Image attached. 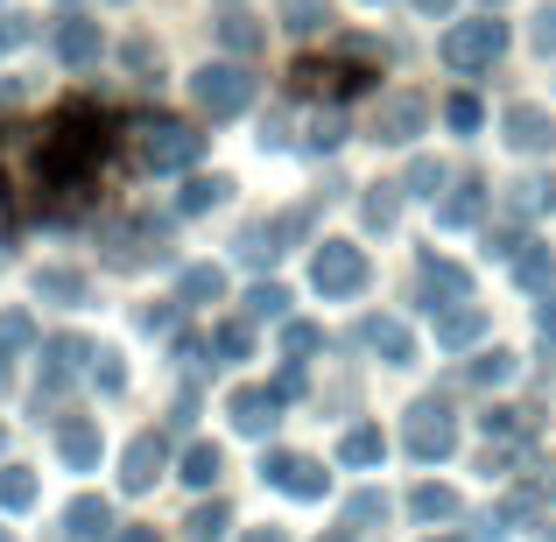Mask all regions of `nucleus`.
I'll list each match as a JSON object with an SVG mask.
<instances>
[{
	"mask_svg": "<svg viewBox=\"0 0 556 542\" xmlns=\"http://www.w3.org/2000/svg\"><path fill=\"white\" fill-rule=\"evenodd\" d=\"M303 226H311V212H282V218H268V240L289 254V240H303Z\"/></svg>",
	"mask_w": 556,
	"mask_h": 542,
	"instance_id": "obj_45",
	"label": "nucleus"
},
{
	"mask_svg": "<svg viewBox=\"0 0 556 542\" xmlns=\"http://www.w3.org/2000/svg\"><path fill=\"white\" fill-rule=\"evenodd\" d=\"M190 99L212 121H240L254 106V78H247V64H204V71H190Z\"/></svg>",
	"mask_w": 556,
	"mask_h": 542,
	"instance_id": "obj_3",
	"label": "nucleus"
},
{
	"mask_svg": "<svg viewBox=\"0 0 556 542\" xmlns=\"http://www.w3.org/2000/svg\"><path fill=\"white\" fill-rule=\"evenodd\" d=\"M56 458H64L71 472H92V465H99V430L85 416H71L64 430H56Z\"/></svg>",
	"mask_w": 556,
	"mask_h": 542,
	"instance_id": "obj_17",
	"label": "nucleus"
},
{
	"mask_svg": "<svg viewBox=\"0 0 556 542\" xmlns=\"http://www.w3.org/2000/svg\"><path fill=\"white\" fill-rule=\"evenodd\" d=\"M543 542H556V521H549V529H543Z\"/></svg>",
	"mask_w": 556,
	"mask_h": 542,
	"instance_id": "obj_54",
	"label": "nucleus"
},
{
	"mask_svg": "<svg viewBox=\"0 0 556 542\" xmlns=\"http://www.w3.org/2000/svg\"><path fill=\"white\" fill-rule=\"evenodd\" d=\"M163 254H169L163 218H121V226H106V261L113 268H155Z\"/></svg>",
	"mask_w": 556,
	"mask_h": 542,
	"instance_id": "obj_5",
	"label": "nucleus"
},
{
	"mask_svg": "<svg viewBox=\"0 0 556 542\" xmlns=\"http://www.w3.org/2000/svg\"><path fill=\"white\" fill-rule=\"evenodd\" d=\"M163 465H169V444L155 430H141L135 444H127V458H121V487L127 493H149L155 479H163Z\"/></svg>",
	"mask_w": 556,
	"mask_h": 542,
	"instance_id": "obj_11",
	"label": "nucleus"
},
{
	"mask_svg": "<svg viewBox=\"0 0 556 542\" xmlns=\"http://www.w3.org/2000/svg\"><path fill=\"white\" fill-rule=\"evenodd\" d=\"M486 8H493V14H501V8H507V0H486Z\"/></svg>",
	"mask_w": 556,
	"mask_h": 542,
	"instance_id": "obj_55",
	"label": "nucleus"
},
{
	"mask_svg": "<svg viewBox=\"0 0 556 542\" xmlns=\"http://www.w3.org/2000/svg\"><path fill=\"white\" fill-rule=\"evenodd\" d=\"M549 493H556V479H549Z\"/></svg>",
	"mask_w": 556,
	"mask_h": 542,
	"instance_id": "obj_59",
	"label": "nucleus"
},
{
	"mask_svg": "<svg viewBox=\"0 0 556 542\" xmlns=\"http://www.w3.org/2000/svg\"><path fill=\"white\" fill-rule=\"evenodd\" d=\"M394 218H402V184H380L374 198H367V226H380V232H388Z\"/></svg>",
	"mask_w": 556,
	"mask_h": 542,
	"instance_id": "obj_39",
	"label": "nucleus"
},
{
	"mask_svg": "<svg viewBox=\"0 0 556 542\" xmlns=\"http://www.w3.org/2000/svg\"><path fill=\"white\" fill-rule=\"evenodd\" d=\"M535 331H543V345H556V297L543 289V303H535Z\"/></svg>",
	"mask_w": 556,
	"mask_h": 542,
	"instance_id": "obj_47",
	"label": "nucleus"
},
{
	"mask_svg": "<svg viewBox=\"0 0 556 542\" xmlns=\"http://www.w3.org/2000/svg\"><path fill=\"white\" fill-rule=\"evenodd\" d=\"M261 479L282 487L289 501H325V487H331V472L317 458H303V451H268V458H261Z\"/></svg>",
	"mask_w": 556,
	"mask_h": 542,
	"instance_id": "obj_7",
	"label": "nucleus"
},
{
	"mask_svg": "<svg viewBox=\"0 0 556 542\" xmlns=\"http://www.w3.org/2000/svg\"><path fill=\"white\" fill-rule=\"evenodd\" d=\"M226 416H232L240 437H268L275 423H282V394H275V388H232Z\"/></svg>",
	"mask_w": 556,
	"mask_h": 542,
	"instance_id": "obj_9",
	"label": "nucleus"
},
{
	"mask_svg": "<svg viewBox=\"0 0 556 542\" xmlns=\"http://www.w3.org/2000/svg\"><path fill=\"white\" fill-rule=\"evenodd\" d=\"M331 14H325V0H282V28L289 36H317Z\"/></svg>",
	"mask_w": 556,
	"mask_h": 542,
	"instance_id": "obj_34",
	"label": "nucleus"
},
{
	"mask_svg": "<svg viewBox=\"0 0 556 542\" xmlns=\"http://www.w3.org/2000/svg\"><path fill=\"white\" fill-rule=\"evenodd\" d=\"M408 515H416V521H458V493L437 487V479H422V487L408 493Z\"/></svg>",
	"mask_w": 556,
	"mask_h": 542,
	"instance_id": "obj_22",
	"label": "nucleus"
},
{
	"mask_svg": "<svg viewBox=\"0 0 556 542\" xmlns=\"http://www.w3.org/2000/svg\"><path fill=\"white\" fill-rule=\"evenodd\" d=\"M408 8H416V14H437V22H444V14L458 8V0H408Z\"/></svg>",
	"mask_w": 556,
	"mask_h": 542,
	"instance_id": "obj_48",
	"label": "nucleus"
},
{
	"mask_svg": "<svg viewBox=\"0 0 556 542\" xmlns=\"http://www.w3.org/2000/svg\"><path fill=\"white\" fill-rule=\"evenodd\" d=\"M479 218H486V190L479 184H458L444 204H437V226L444 232H465V226H479Z\"/></svg>",
	"mask_w": 556,
	"mask_h": 542,
	"instance_id": "obj_19",
	"label": "nucleus"
},
{
	"mask_svg": "<svg viewBox=\"0 0 556 542\" xmlns=\"http://www.w3.org/2000/svg\"><path fill=\"white\" fill-rule=\"evenodd\" d=\"M479 430H486V444L501 437V444H515V437H529V408H486L479 416Z\"/></svg>",
	"mask_w": 556,
	"mask_h": 542,
	"instance_id": "obj_33",
	"label": "nucleus"
},
{
	"mask_svg": "<svg viewBox=\"0 0 556 542\" xmlns=\"http://www.w3.org/2000/svg\"><path fill=\"white\" fill-rule=\"evenodd\" d=\"M374 521H388V493H380V487H367V493L345 501V529H374Z\"/></svg>",
	"mask_w": 556,
	"mask_h": 542,
	"instance_id": "obj_35",
	"label": "nucleus"
},
{
	"mask_svg": "<svg viewBox=\"0 0 556 542\" xmlns=\"http://www.w3.org/2000/svg\"><path fill=\"white\" fill-rule=\"evenodd\" d=\"M212 353H218V360H247V353H254V331H247V317H232V325L212 331Z\"/></svg>",
	"mask_w": 556,
	"mask_h": 542,
	"instance_id": "obj_37",
	"label": "nucleus"
},
{
	"mask_svg": "<svg viewBox=\"0 0 556 542\" xmlns=\"http://www.w3.org/2000/svg\"><path fill=\"white\" fill-rule=\"evenodd\" d=\"M458 451V416L444 402H416L408 408V458L416 465H444Z\"/></svg>",
	"mask_w": 556,
	"mask_h": 542,
	"instance_id": "obj_6",
	"label": "nucleus"
},
{
	"mask_svg": "<svg viewBox=\"0 0 556 542\" xmlns=\"http://www.w3.org/2000/svg\"><path fill=\"white\" fill-rule=\"evenodd\" d=\"M0 507H14V515L36 507V472L28 465H0Z\"/></svg>",
	"mask_w": 556,
	"mask_h": 542,
	"instance_id": "obj_30",
	"label": "nucleus"
},
{
	"mask_svg": "<svg viewBox=\"0 0 556 542\" xmlns=\"http://www.w3.org/2000/svg\"><path fill=\"white\" fill-rule=\"evenodd\" d=\"M218 472H226V451L218 444H190L184 451V487H218Z\"/></svg>",
	"mask_w": 556,
	"mask_h": 542,
	"instance_id": "obj_25",
	"label": "nucleus"
},
{
	"mask_svg": "<svg viewBox=\"0 0 556 542\" xmlns=\"http://www.w3.org/2000/svg\"><path fill=\"white\" fill-rule=\"evenodd\" d=\"M92 380H99V394H121V388H127L121 353H92Z\"/></svg>",
	"mask_w": 556,
	"mask_h": 542,
	"instance_id": "obj_43",
	"label": "nucleus"
},
{
	"mask_svg": "<svg viewBox=\"0 0 556 542\" xmlns=\"http://www.w3.org/2000/svg\"><path fill=\"white\" fill-rule=\"evenodd\" d=\"M14 42H22V22H0V56H8Z\"/></svg>",
	"mask_w": 556,
	"mask_h": 542,
	"instance_id": "obj_49",
	"label": "nucleus"
},
{
	"mask_svg": "<svg viewBox=\"0 0 556 542\" xmlns=\"http://www.w3.org/2000/svg\"><path fill=\"white\" fill-rule=\"evenodd\" d=\"M515 353H507V345H493V353H479L472 366H465V380H479V388H501V380H515Z\"/></svg>",
	"mask_w": 556,
	"mask_h": 542,
	"instance_id": "obj_29",
	"label": "nucleus"
},
{
	"mask_svg": "<svg viewBox=\"0 0 556 542\" xmlns=\"http://www.w3.org/2000/svg\"><path fill=\"white\" fill-rule=\"evenodd\" d=\"M317 542H353V529H331V535H317Z\"/></svg>",
	"mask_w": 556,
	"mask_h": 542,
	"instance_id": "obj_52",
	"label": "nucleus"
},
{
	"mask_svg": "<svg viewBox=\"0 0 556 542\" xmlns=\"http://www.w3.org/2000/svg\"><path fill=\"white\" fill-rule=\"evenodd\" d=\"M0 542H14V535H8V529H0Z\"/></svg>",
	"mask_w": 556,
	"mask_h": 542,
	"instance_id": "obj_57",
	"label": "nucleus"
},
{
	"mask_svg": "<svg viewBox=\"0 0 556 542\" xmlns=\"http://www.w3.org/2000/svg\"><path fill=\"white\" fill-rule=\"evenodd\" d=\"M359 339H367L388 366H408V360H416V339H408L402 317H367V325H359Z\"/></svg>",
	"mask_w": 556,
	"mask_h": 542,
	"instance_id": "obj_15",
	"label": "nucleus"
},
{
	"mask_svg": "<svg viewBox=\"0 0 556 542\" xmlns=\"http://www.w3.org/2000/svg\"><path fill=\"white\" fill-rule=\"evenodd\" d=\"M121 542H155V535H149V529H127V535H121Z\"/></svg>",
	"mask_w": 556,
	"mask_h": 542,
	"instance_id": "obj_53",
	"label": "nucleus"
},
{
	"mask_svg": "<svg viewBox=\"0 0 556 542\" xmlns=\"http://www.w3.org/2000/svg\"><path fill=\"white\" fill-rule=\"evenodd\" d=\"M226 529H232V507H226V501L190 507V521H184V535H190V542H226Z\"/></svg>",
	"mask_w": 556,
	"mask_h": 542,
	"instance_id": "obj_24",
	"label": "nucleus"
},
{
	"mask_svg": "<svg viewBox=\"0 0 556 542\" xmlns=\"http://www.w3.org/2000/svg\"><path fill=\"white\" fill-rule=\"evenodd\" d=\"M444 127L451 135H479V127H486V106H479L472 92H451L444 99Z\"/></svg>",
	"mask_w": 556,
	"mask_h": 542,
	"instance_id": "obj_31",
	"label": "nucleus"
},
{
	"mask_svg": "<svg viewBox=\"0 0 556 542\" xmlns=\"http://www.w3.org/2000/svg\"><path fill=\"white\" fill-rule=\"evenodd\" d=\"M240 542H289V535H282V529H247Z\"/></svg>",
	"mask_w": 556,
	"mask_h": 542,
	"instance_id": "obj_50",
	"label": "nucleus"
},
{
	"mask_svg": "<svg viewBox=\"0 0 556 542\" xmlns=\"http://www.w3.org/2000/svg\"><path fill=\"white\" fill-rule=\"evenodd\" d=\"M0 444H8V423H0Z\"/></svg>",
	"mask_w": 556,
	"mask_h": 542,
	"instance_id": "obj_56",
	"label": "nucleus"
},
{
	"mask_svg": "<svg viewBox=\"0 0 556 542\" xmlns=\"http://www.w3.org/2000/svg\"><path fill=\"white\" fill-rule=\"evenodd\" d=\"M408 198H437V190H444V163H430V155H422V163H408Z\"/></svg>",
	"mask_w": 556,
	"mask_h": 542,
	"instance_id": "obj_40",
	"label": "nucleus"
},
{
	"mask_svg": "<svg viewBox=\"0 0 556 542\" xmlns=\"http://www.w3.org/2000/svg\"><path fill=\"white\" fill-rule=\"evenodd\" d=\"M218 297H226V268H212V261L177 275V303H218Z\"/></svg>",
	"mask_w": 556,
	"mask_h": 542,
	"instance_id": "obj_21",
	"label": "nucleus"
},
{
	"mask_svg": "<svg viewBox=\"0 0 556 542\" xmlns=\"http://www.w3.org/2000/svg\"><path fill=\"white\" fill-rule=\"evenodd\" d=\"M501 50H507V28L493 22V14L451 22V28H444V42H437V56H444L451 71H486V64H501Z\"/></svg>",
	"mask_w": 556,
	"mask_h": 542,
	"instance_id": "obj_2",
	"label": "nucleus"
},
{
	"mask_svg": "<svg viewBox=\"0 0 556 542\" xmlns=\"http://www.w3.org/2000/svg\"><path fill=\"white\" fill-rule=\"evenodd\" d=\"M501 127H507V149H521V155H543L549 141H556V121H549L543 106H529V99H521V106H507Z\"/></svg>",
	"mask_w": 556,
	"mask_h": 542,
	"instance_id": "obj_12",
	"label": "nucleus"
},
{
	"mask_svg": "<svg viewBox=\"0 0 556 542\" xmlns=\"http://www.w3.org/2000/svg\"><path fill=\"white\" fill-rule=\"evenodd\" d=\"M507 204H515V212L529 218V212H543V204H556V184H543V177H529V184H515V198H507Z\"/></svg>",
	"mask_w": 556,
	"mask_h": 542,
	"instance_id": "obj_41",
	"label": "nucleus"
},
{
	"mask_svg": "<svg viewBox=\"0 0 556 542\" xmlns=\"http://www.w3.org/2000/svg\"><path fill=\"white\" fill-rule=\"evenodd\" d=\"M28 345H36V325H28V311H8V317H0V380H8L14 353H28Z\"/></svg>",
	"mask_w": 556,
	"mask_h": 542,
	"instance_id": "obj_26",
	"label": "nucleus"
},
{
	"mask_svg": "<svg viewBox=\"0 0 556 542\" xmlns=\"http://www.w3.org/2000/svg\"><path fill=\"white\" fill-rule=\"evenodd\" d=\"M430 127V99L422 92H388L374 113V141H388V149H408V141Z\"/></svg>",
	"mask_w": 556,
	"mask_h": 542,
	"instance_id": "obj_8",
	"label": "nucleus"
},
{
	"mask_svg": "<svg viewBox=\"0 0 556 542\" xmlns=\"http://www.w3.org/2000/svg\"><path fill=\"white\" fill-rule=\"evenodd\" d=\"M218 36H226L232 56H254V50H261V28L247 22V14H226V22H218Z\"/></svg>",
	"mask_w": 556,
	"mask_h": 542,
	"instance_id": "obj_38",
	"label": "nucleus"
},
{
	"mask_svg": "<svg viewBox=\"0 0 556 542\" xmlns=\"http://www.w3.org/2000/svg\"><path fill=\"white\" fill-rule=\"evenodd\" d=\"M317 345H325V331H317V325H303V317H282V353H289V360H296V366H303V360H311V353H317Z\"/></svg>",
	"mask_w": 556,
	"mask_h": 542,
	"instance_id": "obj_36",
	"label": "nucleus"
},
{
	"mask_svg": "<svg viewBox=\"0 0 556 542\" xmlns=\"http://www.w3.org/2000/svg\"><path fill=\"white\" fill-rule=\"evenodd\" d=\"M311 282H317V297H331V303L359 297V289H367V254H359L353 240H325L317 261H311Z\"/></svg>",
	"mask_w": 556,
	"mask_h": 542,
	"instance_id": "obj_4",
	"label": "nucleus"
},
{
	"mask_svg": "<svg viewBox=\"0 0 556 542\" xmlns=\"http://www.w3.org/2000/svg\"><path fill=\"white\" fill-rule=\"evenodd\" d=\"M14 99H22V85H8V78H0V113H8Z\"/></svg>",
	"mask_w": 556,
	"mask_h": 542,
	"instance_id": "obj_51",
	"label": "nucleus"
},
{
	"mask_svg": "<svg viewBox=\"0 0 556 542\" xmlns=\"http://www.w3.org/2000/svg\"><path fill=\"white\" fill-rule=\"evenodd\" d=\"M64 529L78 542H106L113 535V501H99V493H78V501L64 507Z\"/></svg>",
	"mask_w": 556,
	"mask_h": 542,
	"instance_id": "obj_16",
	"label": "nucleus"
},
{
	"mask_svg": "<svg viewBox=\"0 0 556 542\" xmlns=\"http://www.w3.org/2000/svg\"><path fill=\"white\" fill-rule=\"evenodd\" d=\"M339 458H345V465H353V472H374V465H380V458H388V437H380V430H374V423H353V430H345V437H339Z\"/></svg>",
	"mask_w": 556,
	"mask_h": 542,
	"instance_id": "obj_20",
	"label": "nucleus"
},
{
	"mask_svg": "<svg viewBox=\"0 0 556 542\" xmlns=\"http://www.w3.org/2000/svg\"><path fill=\"white\" fill-rule=\"evenodd\" d=\"M92 353H99V345H92V339H78V331H64V339H50V345H42V388L56 394V388H64V380L78 374V366L92 360Z\"/></svg>",
	"mask_w": 556,
	"mask_h": 542,
	"instance_id": "obj_13",
	"label": "nucleus"
},
{
	"mask_svg": "<svg viewBox=\"0 0 556 542\" xmlns=\"http://www.w3.org/2000/svg\"><path fill=\"white\" fill-rule=\"evenodd\" d=\"M529 42H535V50H556V8H543V14H535V28H529Z\"/></svg>",
	"mask_w": 556,
	"mask_h": 542,
	"instance_id": "obj_46",
	"label": "nucleus"
},
{
	"mask_svg": "<svg viewBox=\"0 0 556 542\" xmlns=\"http://www.w3.org/2000/svg\"><path fill=\"white\" fill-rule=\"evenodd\" d=\"M261 317H289V289L282 282H254L247 289V325H261Z\"/></svg>",
	"mask_w": 556,
	"mask_h": 542,
	"instance_id": "obj_32",
	"label": "nucleus"
},
{
	"mask_svg": "<svg viewBox=\"0 0 556 542\" xmlns=\"http://www.w3.org/2000/svg\"><path fill=\"white\" fill-rule=\"evenodd\" d=\"M549 275H556V261H549V247H535V240H521V254H515V282H521V289H535V297H543V289H549Z\"/></svg>",
	"mask_w": 556,
	"mask_h": 542,
	"instance_id": "obj_23",
	"label": "nucleus"
},
{
	"mask_svg": "<svg viewBox=\"0 0 556 542\" xmlns=\"http://www.w3.org/2000/svg\"><path fill=\"white\" fill-rule=\"evenodd\" d=\"M275 254H282V247L268 240V226H247V232H240V261H254V268H268Z\"/></svg>",
	"mask_w": 556,
	"mask_h": 542,
	"instance_id": "obj_42",
	"label": "nucleus"
},
{
	"mask_svg": "<svg viewBox=\"0 0 556 542\" xmlns=\"http://www.w3.org/2000/svg\"><path fill=\"white\" fill-rule=\"evenodd\" d=\"M135 155H141V169H155V177H177V169H190L204 155V135L184 127V121H141Z\"/></svg>",
	"mask_w": 556,
	"mask_h": 542,
	"instance_id": "obj_1",
	"label": "nucleus"
},
{
	"mask_svg": "<svg viewBox=\"0 0 556 542\" xmlns=\"http://www.w3.org/2000/svg\"><path fill=\"white\" fill-rule=\"evenodd\" d=\"M486 339V311L479 303H451V311H437V345L444 353H465V345Z\"/></svg>",
	"mask_w": 556,
	"mask_h": 542,
	"instance_id": "obj_14",
	"label": "nucleus"
},
{
	"mask_svg": "<svg viewBox=\"0 0 556 542\" xmlns=\"http://www.w3.org/2000/svg\"><path fill=\"white\" fill-rule=\"evenodd\" d=\"M56 56H64L71 71L99 64V22H85V14H71V22L56 28Z\"/></svg>",
	"mask_w": 556,
	"mask_h": 542,
	"instance_id": "obj_18",
	"label": "nucleus"
},
{
	"mask_svg": "<svg viewBox=\"0 0 556 542\" xmlns=\"http://www.w3.org/2000/svg\"><path fill=\"white\" fill-rule=\"evenodd\" d=\"M422 303H430V317H437V311H451V303H472V275H465L458 261L422 254Z\"/></svg>",
	"mask_w": 556,
	"mask_h": 542,
	"instance_id": "obj_10",
	"label": "nucleus"
},
{
	"mask_svg": "<svg viewBox=\"0 0 556 542\" xmlns=\"http://www.w3.org/2000/svg\"><path fill=\"white\" fill-rule=\"evenodd\" d=\"M339 141H345V113H317L311 121V149L325 155V149H339Z\"/></svg>",
	"mask_w": 556,
	"mask_h": 542,
	"instance_id": "obj_44",
	"label": "nucleus"
},
{
	"mask_svg": "<svg viewBox=\"0 0 556 542\" xmlns=\"http://www.w3.org/2000/svg\"><path fill=\"white\" fill-rule=\"evenodd\" d=\"M226 190H232L226 177H190V184L177 190V212H184V218H198V212H212V204L226 198Z\"/></svg>",
	"mask_w": 556,
	"mask_h": 542,
	"instance_id": "obj_28",
	"label": "nucleus"
},
{
	"mask_svg": "<svg viewBox=\"0 0 556 542\" xmlns=\"http://www.w3.org/2000/svg\"><path fill=\"white\" fill-rule=\"evenodd\" d=\"M36 297L42 303H85V275L78 268H42L36 275Z\"/></svg>",
	"mask_w": 556,
	"mask_h": 542,
	"instance_id": "obj_27",
	"label": "nucleus"
},
{
	"mask_svg": "<svg viewBox=\"0 0 556 542\" xmlns=\"http://www.w3.org/2000/svg\"><path fill=\"white\" fill-rule=\"evenodd\" d=\"M437 542H458V535H437Z\"/></svg>",
	"mask_w": 556,
	"mask_h": 542,
	"instance_id": "obj_58",
	"label": "nucleus"
}]
</instances>
